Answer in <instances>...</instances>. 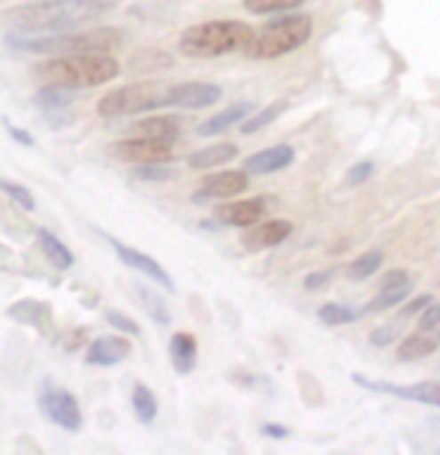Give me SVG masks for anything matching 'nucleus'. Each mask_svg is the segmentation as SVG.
<instances>
[{
	"mask_svg": "<svg viewBox=\"0 0 440 455\" xmlns=\"http://www.w3.org/2000/svg\"><path fill=\"white\" fill-rule=\"evenodd\" d=\"M112 6L115 0H36V4H25L12 10L6 15V25L15 34L28 36L64 34V30H79Z\"/></svg>",
	"mask_w": 440,
	"mask_h": 455,
	"instance_id": "obj_1",
	"label": "nucleus"
},
{
	"mask_svg": "<svg viewBox=\"0 0 440 455\" xmlns=\"http://www.w3.org/2000/svg\"><path fill=\"white\" fill-rule=\"evenodd\" d=\"M6 43L19 52L30 55H109L124 43V30L118 28H97V30H64V34H43L28 36L10 30Z\"/></svg>",
	"mask_w": 440,
	"mask_h": 455,
	"instance_id": "obj_2",
	"label": "nucleus"
},
{
	"mask_svg": "<svg viewBox=\"0 0 440 455\" xmlns=\"http://www.w3.org/2000/svg\"><path fill=\"white\" fill-rule=\"evenodd\" d=\"M121 64L112 55H55L34 67V79L40 84H58V88H94L118 79Z\"/></svg>",
	"mask_w": 440,
	"mask_h": 455,
	"instance_id": "obj_3",
	"label": "nucleus"
},
{
	"mask_svg": "<svg viewBox=\"0 0 440 455\" xmlns=\"http://www.w3.org/2000/svg\"><path fill=\"white\" fill-rule=\"evenodd\" d=\"M257 30L248 21H203L179 36V52L188 58H220L233 52H248Z\"/></svg>",
	"mask_w": 440,
	"mask_h": 455,
	"instance_id": "obj_4",
	"label": "nucleus"
},
{
	"mask_svg": "<svg viewBox=\"0 0 440 455\" xmlns=\"http://www.w3.org/2000/svg\"><path fill=\"white\" fill-rule=\"evenodd\" d=\"M314 34V21L311 15H284V19L272 21L268 28H262L257 34V40L251 43L248 55L253 60H272V58H284L290 52L302 49V45L311 40Z\"/></svg>",
	"mask_w": 440,
	"mask_h": 455,
	"instance_id": "obj_5",
	"label": "nucleus"
},
{
	"mask_svg": "<svg viewBox=\"0 0 440 455\" xmlns=\"http://www.w3.org/2000/svg\"><path fill=\"white\" fill-rule=\"evenodd\" d=\"M169 88H172V84L142 82V84H127V88L109 91V94L97 103V115L100 118H124V115H142V112H154V109H166Z\"/></svg>",
	"mask_w": 440,
	"mask_h": 455,
	"instance_id": "obj_6",
	"label": "nucleus"
},
{
	"mask_svg": "<svg viewBox=\"0 0 440 455\" xmlns=\"http://www.w3.org/2000/svg\"><path fill=\"white\" fill-rule=\"evenodd\" d=\"M40 413L52 422V426H58L60 431H69V435H76L84 422L82 407H79V401H76V395H69L67 389L55 387V383H43Z\"/></svg>",
	"mask_w": 440,
	"mask_h": 455,
	"instance_id": "obj_7",
	"label": "nucleus"
},
{
	"mask_svg": "<svg viewBox=\"0 0 440 455\" xmlns=\"http://www.w3.org/2000/svg\"><path fill=\"white\" fill-rule=\"evenodd\" d=\"M175 142L172 139H148V136H130L124 142L112 145L109 154L121 164L139 166V164H160V160H172Z\"/></svg>",
	"mask_w": 440,
	"mask_h": 455,
	"instance_id": "obj_8",
	"label": "nucleus"
},
{
	"mask_svg": "<svg viewBox=\"0 0 440 455\" xmlns=\"http://www.w3.org/2000/svg\"><path fill=\"white\" fill-rule=\"evenodd\" d=\"M103 238L109 242V248L115 251V257L124 262L127 268H133V272H139L142 277H148V281H154L157 287H164L166 292H175L172 277H169V272H166L164 266H160L157 259L148 257V253H142V251H136V248H130V244H124V242H118V238H112L109 233H106Z\"/></svg>",
	"mask_w": 440,
	"mask_h": 455,
	"instance_id": "obj_9",
	"label": "nucleus"
},
{
	"mask_svg": "<svg viewBox=\"0 0 440 455\" xmlns=\"http://www.w3.org/2000/svg\"><path fill=\"white\" fill-rule=\"evenodd\" d=\"M353 383L362 389L372 392H383V395H396L401 401H413V404H428V407H440V383L428 380V383H416V387H396V383H374L362 374H353Z\"/></svg>",
	"mask_w": 440,
	"mask_h": 455,
	"instance_id": "obj_10",
	"label": "nucleus"
},
{
	"mask_svg": "<svg viewBox=\"0 0 440 455\" xmlns=\"http://www.w3.org/2000/svg\"><path fill=\"white\" fill-rule=\"evenodd\" d=\"M275 199L272 196H257V199H242V203H229L220 205L214 212V220L223 223V227H236V229H248L253 223H260L272 212Z\"/></svg>",
	"mask_w": 440,
	"mask_h": 455,
	"instance_id": "obj_11",
	"label": "nucleus"
},
{
	"mask_svg": "<svg viewBox=\"0 0 440 455\" xmlns=\"http://www.w3.org/2000/svg\"><path fill=\"white\" fill-rule=\"evenodd\" d=\"M251 188V179L244 169H227V172H214L212 179L203 181V188L196 190V203H205V199H229L238 196Z\"/></svg>",
	"mask_w": 440,
	"mask_h": 455,
	"instance_id": "obj_12",
	"label": "nucleus"
},
{
	"mask_svg": "<svg viewBox=\"0 0 440 455\" xmlns=\"http://www.w3.org/2000/svg\"><path fill=\"white\" fill-rule=\"evenodd\" d=\"M223 97L218 84L208 82H184L169 88V106H179V109H208Z\"/></svg>",
	"mask_w": 440,
	"mask_h": 455,
	"instance_id": "obj_13",
	"label": "nucleus"
},
{
	"mask_svg": "<svg viewBox=\"0 0 440 455\" xmlns=\"http://www.w3.org/2000/svg\"><path fill=\"white\" fill-rule=\"evenodd\" d=\"M290 233H292L290 220H260L248 227V233L242 235V244L248 251H268L277 248L281 242H287Z\"/></svg>",
	"mask_w": 440,
	"mask_h": 455,
	"instance_id": "obj_14",
	"label": "nucleus"
},
{
	"mask_svg": "<svg viewBox=\"0 0 440 455\" xmlns=\"http://www.w3.org/2000/svg\"><path fill=\"white\" fill-rule=\"evenodd\" d=\"M130 353H133V347H130L127 338H121V335H106V338H97V341L88 347L84 359H88V365L109 368V365H118V362H124V359L130 356Z\"/></svg>",
	"mask_w": 440,
	"mask_h": 455,
	"instance_id": "obj_15",
	"label": "nucleus"
},
{
	"mask_svg": "<svg viewBox=\"0 0 440 455\" xmlns=\"http://www.w3.org/2000/svg\"><path fill=\"white\" fill-rule=\"evenodd\" d=\"M292 160H296V151L292 145H272L266 151H257L244 160V172L248 175H272V172H281L287 169Z\"/></svg>",
	"mask_w": 440,
	"mask_h": 455,
	"instance_id": "obj_16",
	"label": "nucleus"
},
{
	"mask_svg": "<svg viewBox=\"0 0 440 455\" xmlns=\"http://www.w3.org/2000/svg\"><path fill=\"white\" fill-rule=\"evenodd\" d=\"M411 287H413V281L407 272H389L383 281V290L368 302V307L362 314H374V311H386V307L401 305L407 299V292H411Z\"/></svg>",
	"mask_w": 440,
	"mask_h": 455,
	"instance_id": "obj_17",
	"label": "nucleus"
},
{
	"mask_svg": "<svg viewBox=\"0 0 440 455\" xmlns=\"http://www.w3.org/2000/svg\"><path fill=\"white\" fill-rule=\"evenodd\" d=\"M253 112H257V106L248 103V100H242V103H233L229 109H223L218 115H212L208 121H203V124L196 127V133L199 136H220V133H227L229 127H236V124H242L244 118H251Z\"/></svg>",
	"mask_w": 440,
	"mask_h": 455,
	"instance_id": "obj_18",
	"label": "nucleus"
},
{
	"mask_svg": "<svg viewBox=\"0 0 440 455\" xmlns=\"http://www.w3.org/2000/svg\"><path fill=\"white\" fill-rule=\"evenodd\" d=\"M169 359H172V368L179 374H190L196 371L199 365V344L190 331H175L172 341H169Z\"/></svg>",
	"mask_w": 440,
	"mask_h": 455,
	"instance_id": "obj_19",
	"label": "nucleus"
},
{
	"mask_svg": "<svg viewBox=\"0 0 440 455\" xmlns=\"http://www.w3.org/2000/svg\"><path fill=\"white\" fill-rule=\"evenodd\" d=\"M10 317L15 323H25V326H34L40 331H49L52 329V307L36 302V299H21V302L10 305Z\"/></svg>",
	"mask_w": 440,
	"mask_h": 455,
	"instance_id": "obj_20",
	"label": "nucleus"
},
{
	"mask_svg": "<svg viewBox=\"0 0 440 455\" xmlns=\"http://www.w3.org/2000/svg\"><path fill=\"white\" fill-rule=\"evenodd\" d=\"M181 133V121L175 115H151V118H142L139 124H133L130 136H148V139H179Z\"/></svg>",
	"mask_w": 440,
	"mask_h": 455,
	"instance_id": "obj_21",
	"label": "nucleus"
},
{
	"mask_svg": "<svg viewBox=\"0 0 440 455\" xmlns=\"http://www.w3.org/2000/svg\"><path fill=\"white\" fill-rule=\"evenodd\" d=\"M238 157V145L233 142H214L208 145V148H199L193 151L188 157V166L190 169H214V166H223L229 164V160Z\"/></svg>",
	"mask_w": 440,
	"mask_h": 455,
	"instance_id": "obj_22",
	"label": "nucleus"
},
{
	"mask_svg": "<svg viewBox=\"0 0 440 455\" xmlns=\"http://www.w3.org/2000/svg\"><path fill=\"white\" fill-rule=\"evenodd\" d=\"M437 335H431L428 329H420L416 335H411V338H404L401 341V347H398V359L401 362H416V359H426V356H431V353L437 350Z\"/></svg>",
	"mask_w": 440,
	"mask_h": 455,
	"instance_id": "obj_23",
	"label": "nucleus"
},
{
	"mask_svg": "<svg viewBox=\"0 0 440 455\" xmlns=\"http://www.w3.org/2000/svg\"><path fill=\"white\" fill-rule=\"evenodd\" d=\"M36 242H40V248H43V253H45V259L52 262L55 268H69L76 262V257H73V251L67 248L64 242L55 235V233H49V229H36Z\"/></svg>",
	"mask_w": 440,
	"mask_h": 455,
	"instance_id": "obj_24",
	"label": "nucleus"
},
{
	"mask_svg": "<svg viewBox=\"0 0 440 455\" xmlns=\"http://www.w3.org/2000/svg\"><path fill=\"white\" fill-rule=\"evenodd\" d=\"M130 404H133V413L142 426H151L160 413V404H157V395L145 387V383H136L133 387V395H130Z\"/></svg>",
	"mask_w": 440,
	"mask_h": 455,
	"instance_id": "obj_25",
	"label": "nucleus"
},
{
	"mask_svg": "<svg viewBox=\"0 0 440 455\" xmlns=\"http://www.w3.org/2000/svg\"><path fill=\"white\" fill-rule=\"evenodd\" d=\"M34 103L45 112H64L73 106V91L58 88V84H43V88L34 94Z\"/></svg>",
	"mask_w": 440,
	"mask_h": 455,
	"instance_id": "obj_26",
	"label": "nucleus"
},
{
	"mask_svg": "<svg viewBox=\"0 0 440 455\" xmlns=\"http://www.w3.org/2000/svg\"><path fill=\"white\" fill-rule=\"evenodd\" d=\"M284 109H287V100H275L272 106H266L262 112H253L251 118L242 121V133L244 136H253V133H260V130H266L268 124H275V121L281 118Z\"/></svg>",
	"mask_w": 440,
	"mask_h": 455,
	"instance_id": "obj_27",
	"label": "nucleus"
},
{
	"mask_svg": "<svg viewBox=\"0 0 440 455\" xmlns=\"http://www.w3.org/2000/svg\"><path fill=\"white\" fill-rule=\"evenodd\" d=\"M133 175L139 181H154V184H164L179 179V169H175L169 160H160V164H139L133 166Z\"/></svg>",
	"mask_w": 440,
	"mask_h": 455,
	"instance_id": "obj_28",
	"label": "nucleus"
},
{
	"mask_svg": "<svg viewBox=\"0 0 440 455\" xmlns=\"http://www.w3.org/2000/svg\"><path fill=\"white\" fill-rule=\"evenodd\" d=\"M383 266V253L380 251H368V253H362V257H356L347 266V277L350 281H368L377 268Z\"/></svg>",
	"mask_w": 440,
	"mask_h": 455,
	"instance_id": "obj_29",
	"label": "nucleus"
},
{
	"mask_svg": "<svg viewBox=\"0 0 440 455\" xmlns=\"http://www.w3.org/2000/svg\"><path fill=\"white\" fill-rule=\"evenodd\" d=\"M305 6V0H244V10L253 15H272V12H290Z\"/></svg>",
	"mask_w": 440,
	"mask_h": 455,
	"instance_id": "obj_30",
	"label": "nucleus"
},
{
	"mask_svg": "<svg viewBox=\"0 0 440 455\" xmlns=\"http://www.w3.org/2000/svg\"><path fill=\"white\" fill-rule=\"evenodd\" d=\"M136 296L142 299V307L151 314L154 323H160V326H169V323H172V314H169V307L164 305V299L160 296H154V292L145 290V287H136Z\"/></svg>",
	"mask_w": 440,
	"mask_h": 455,
	"instance_id": "obj_31",
	"label": "nucleus"
},
{
	"mask_svg": "<svg viewBox=\"0 0 440 455\" xmlns=\"http://www.w3.org/2000/svg\"><path fill=\"white\" fill-rule=\"evenodd\" d=\"M359 317H362V311H353V307L338 305V302H329L320 307V320L326 323V326H347V323H353Z\"/></svg>",
	"mask_w": 440,
	"mask_h": 455,
	"instance_id": "obj_32",
	"label": "nucleus"
},
{
	"mask_svg": "<svg viewBox=\"0 0 440 455\" xmlns=\"http://www.w3.org/2000/svg\"><path fill=\"white\" fill-rule=\"evenodd\" d=\"M0 190H4V194L10 196L12 203L21 208V212H34V208H36L34 194H30L28 188H21V184H15V181H10V179H0Z\"/></svg>",
	"mask_w": 440,
	"mask_h": 455,
	"instance_id": "obj_33",
	"label": "nucleus"
},
{
	"mask_svg": "<svg viewBox=\"0 0 440 455\" xmlns=\"http://www.w3.org/2000/svg\"><path fill=\"white\" fill-rule=\"evenodd\" d=\"M377 172V166L372 164V160H362V164L356 166H350V172H347V188H359V184H365L372 175Z\"/></svg>",
	"mask_w": 440,
	"mask_h": 455,
	"instance_id": "obj_34",
	"label": "nucleus"
},
{
	"mask_svg": "<svg viewBox=\"0 0 440 455\" xmlns=\"http://www.w3.org/2000/svg\"><path fill=\"white\" fill-rule=\"evenodd\" d=\"M106 323L118 331H124V335H139V331H142L133 317H127V314H121V311H106Z\"/></svg>",
	"mask_w": 440,
	"mask_h": 455,
	"instance_id": "obj_35",
	"label": "nucleus"
},
{
	"mask_svg": "<svg viewBox=\"0 0 440 455\" xmlns=\"http://www.w3.org/2000/svg\"><path fill=\"white\" fill-rule=\"evenodd\" d=\"M332 277H335V272H332V268H326V272H314V275H308V277H305V290H308V292L323 290V287H326V283L332 281Z\"/></svg>",
	"mask_w": 440,
	"mask_h": 455,
	"instance_id": "obj_36",
	"label": "nucleus"
},
{
	"mask_svg": "<svg viewBox=\"0 0 440 455\" xmlns=\"http://www.w3.org/2000/svg\"><path fill=\"white\" fill-rule=\"evenodd\" d=\"M440 326V302L435 305V302H431L428 307H426V311H422V317H420V329H437Z\"/></svg>",
	"mask_w": 440,
	"mask_h": 455,
	"instance_id": "obj_37",
	"label": "nucleus"
},
{
	"mask_svg": "<svg viewBox=\"0 0 440 455\" xmlns=\"http://www.w3.org/2000/svg\"><path fill=\"white\" fill-rule=\"evenodd\" d=\"M398 338V329L396 326H383V329H374L372 331V344L374 347H389L392 341Z\"/></svg>",
	"mask_w": 440,
	"mask_h": 455,
	"instance_id": "obj_38",
	"label": "nucleus"
},
{
	"mask_svg": "<svg viewBox=\"0 0 440 455\" xmlns=\"http://www.w3.org/2000/svg\"><path fill=\"white\" fill-rule=\"evenodd\" d=\"M4 127H6V133H10V136L15 139V142L28 145V148H30V145H34V136H30L28 130H19V127H12L10 121H4Z\"/></svg>",
	"mask_w": 440,
	"mask_h": 455,
	"instance_id": "obj_39",
	"label": "nucleus"
},
{
	"mask_svg": "<svg viewBox=\"0 0 440 455\" xmlns=\"http://www.w3.org/2000/svg\"><path fill=\"white\" fill-rule=\"evenodd\" d=\"M262 435H266V437H275V441H287L290 431L284 428V426H275V422H268V426H262Z\"/></svg>",
	"mask_w": 440,
	"mask_h": 455,
	"instance_id": "obj_40",
	"label": "nucleus"
},
{
	"mask_svg": "<svg viewBox=\"0 0 440 455\" xmlns=\"http://www.w3.org/2000/svg\"><path fill=\"white\" fill-rule=\"evenodd\" d=\"M431 305V296H428V292H426V296H416L413 299V302L411 305H407L404 307V314H416V311H426V307Z\"/></svg>",
	"mask_w": 440,
	"mask_h": 455,
	"instance_id": "obj_41",
	"label": "nucleus"
},
{
	"mask_svg": "<svg viewBox=\"0 0 440 455\" xmlns=\"http://www.w3.org/2000/svg\"><path fill=\"white\" fill-rule=\"evenodd\" d=\"M437 452H440V450H437Z\"/></svg>",
	"mask_w": 440,
	"mask_h": 455,
	"instance_id": "obj_42",
	"label": "nucleus"
}]
</instances>
